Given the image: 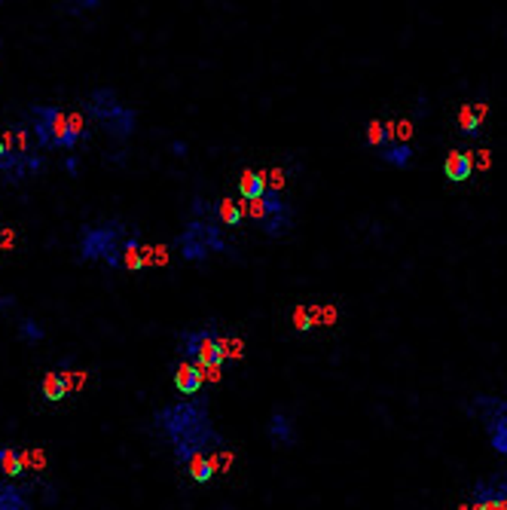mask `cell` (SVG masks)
<instances>
[{
    "mask_svg": "<svg viewBox=\"0 0 507 510\" xmlns=\"http://www.w3.org/2000/svg\"><path fill=\"white\" fill-rule=\"evenodd\" d=\"M153 422L165 431L172 440L174 461L187 465L193 455H202L205 450H224V437L214 431L211 422V404L208 397H193V400H178V404L163 406Z\"/></svg>",
    "mask_w": 507,
    "mask_h": 510,
    "instance_id": "obj_1",
    "label": "cell"
},
{
    "mask_svg": "<svg viewBox=\"0 0 507 510\" xmlns=\"http://www.w3.org/2000/svg\"><path fill=\"white\" fill-rule=\"evenodd\" d=\"M25 117L31 120V131L40 150H74L89 138L83 113H65L56 104H31Z\"/></svg>",
    "mask_w": 507,
    "mask_h": 510,
    "instance_id": "obj_2",
    "label": "cell"
},
{
    "mask_svg": "<svg viewBox=\"0 0 507 510\" xmlns=\"http://www.w3.org/2000/svg\"><path fill=\"white\" fill-rule=\"evenodd\" d=\"M135 229L128 223H122L119 217L101 220V223H89V227L80 229V242H76V251H80L83 263H107L110 269H122V245L132 236Z\"/></svg>",
    "mask_w": 507,
    "mask_h": 510,
    "instance_id": "obj_3",
    "label": "cell"
},
{
    "mask_svg": "<svg viewBox=\"0 0 507 510\" xmlns=\"http://www.w3.org/2000/svg\"><path fill=\"white\" fill-rule=\"evenodd\" d=\"M86 113L92 120L101 126L110 138L117 141H128L135 135V126H138V113L132 107H126L119 101V95L113 92L110 86H98L89 92L86 98Z\"/></svg>",
    "mask_w": 507,
    "mask_h": 510,
    "instance_id": "obj_4",
    "label": "cell"
},
{
    "mask_svg": "<svg viewBox=\"0 0 507 510\" xmlns=\"http://www.w3.org/2000/svg\"><path fill=\"white\" fill-rule=\"evenodd\" d=\"M178 345L183 352V358L190 364H196L202 373H217L226 361V339L220 336L217 324H205L196 330H183L178 336Z\"/></svg>",
    "mask_w": 507,
    "mask_h": 510,
    "instance_id": "obj_5",
    "label": "cell"
},
{
    "mask_svg": "<svg viewBox=\"0 0 507 510\" xmlns=\"http://www.w3.org/2000/svg\"><path fill=\"white\" fill-rule=\"evenodd\" d=\"M244 217H251L254 223H257V229L266 238H284L290 229H294L297 211L279 190H266L263 199L244 205Z\"/></svg>",
    "mask_w": 507,
    "mask_h": 510,
    "instance_id": "obj_6",
    "label": "cell"
},
{
    "mask_svg": "<svg viewBox=\"0 0 507 510\" xmlns=\"http://www.w3.org/2000/svg\"><path fill=\"white\" fill-rule=\"evenodd\" d=\"M174 248L187 263H205L211 254H229L224 227L214 220H190L187 229L174 238Z\"/></svg>",
    "mask_w": 507,
    "mask_h": 510,
    "instance_id": "obj_7",
    "label": "cell"
},
{
    "mask_svg": "<svg viewBox=\"0 0 507 510\" xmlns=\"http://www.w3.org/2000/svg\"><path fill=\"white\" fill-rule=\"evenodd\" d=\"M471 409L483 419V428L489 434V443L498 455H507V397L492 394H474Z\"/></svg>",
    "mask_w": 507,
    "mask_h": 510,
    "instance_id": "obj_8",
    "label": "cell"
},
{
    "mask_svg": "<svg viewBox=\"0 0 507 510\" xmlns=\"http://www.w3.org/2000/svg\"><path fill=\"white\" fill-rule=\"evenodd\" d=\"M43 172V156L40 153H10L6 159H0V174H3L6 183H22L31 174Z\"/></svg>",
    "mask_w": 507,
    "mask_h": 510,
    "instance_id": "obj_9",
    "label": "cell"
},
{
    "mask_svg": "<svg viewBox=\"0 0 507 510\" xmlns=\"http://www.w3.org/2000/svg\"><path fill=\"white\" fill-rule=\"evenodd\" d=\"M474 510H507V480H483L474 486Z\"/></svg>",
    "mask_w": 507,
    "mask_h": 510,
    "instance_id": "obj_10",
    "label": "cell"
},
{
    "mask_svg": "<svg viewBox=\"0 0 507 510\" xmlns=\"http://www.w3.org/2000/svg\"><path fill=\"white\" fill-rule=\"evenodd\" d=\"M266 434H269V440H272V446H281V450H288V446L297 443V428H294V422H290V416L281 413V409H275V413H272Z\"/></svg>",
    "mask_w": 507,
    "mask_h": 510,
    "instance_id": "obj_11",
    "label": "cell"
},
{
    "mask_svg": "<svg viewBox=\"0 0 507 510\" xmlns=\"http://www.w3.org/2000/svg\"><path fill=\"white\" fill-rule=\"evenodd\" d=\"M202 382H205V373L196 364H190V361H181L174 367V388L181 394H199L202 391Z\"/></svg>",
    "mask_w": 507,
    "mask_h": 510,
    "instance_id": "obj_12",
    "label": "cell"
},
{
    "mask_svg": "<svg viewBox=\"0 0 507 510\" xmlns=\"http://www.w3.org/2000/svg\"><path fill=\"white\" fill-rule=\"evenodd\" d=\"M443 174H447L452 183L467 181V177L474 174V159H471V153H465V150H452L449 156H447V162H443Z\"/></svg>",
    "mask_w": 507,
    "mask_h": 510,
    "instance_id": "obj_13",
    "label": "cell"
},
{
    "mask_svg": "<svg viewBox=\"0 0 507 510\" xmlns=\"http://www.w3.org/2000/svg\"><path fill=\"white\" fill-rule=\"evenodd\" d=\"M211 220L220 223V227H239L244 220V205L235 202V199H220V202H214V211H211Z\"/></svg>",
    "mask_w": 507,
    "mask_h": 510,
    "instance_id": "obj_14",
    "label": "cell"
},
{
    "mask_svg": "<svg viewBox=\"0 0 507 510\" xmlns=\"http://www.w3.org/2000/svg\"><path fill=\"white\" fill-rule=\"evenodd\" d=\"M269 190L266 183V172H254V168H248V172H242V181H239V192L244 202H257V199H263V192Z\"/></svg>",
    "mask_w": 507,
    "mask_h": 510,
    "instance_id": "obj_15",
    "label": "cell"
},
{
    "mask_svg": "<svg viewBox=\"0 0 507 510\" xmlns=\"http://www.w3.org/2000/svg\"><path fill=\"white\" fill-rule=\"evenodd\" d=\"M43 397L46 400H52V404H58L61 397H67L71 394V385H67V376H65V370H49V373L43 376Z\"/></svg>",
    "mask_w": 507,
    "mask_h": 510,
    "instance_id": "obj_16",
    "label": "cell"
},
{
    "mask_svg": "<svg viewBox=\"0 0 507 510\" xmlns=\"http://www.w3.org/2000/svg\"><path fill=\"white\" fill-rule=\"evenodd\" d=\"M0 510H31L25 489L13 486L10 480H0Z\"/></svg>",
    "mask_w": 507,
    "mask_h": 510,
    "instance_id": "obj_17",
    "label": "cell"
},
{
    "mask_svg": "<svg viewBox=\"0 0 507 510\" xmlns=\"http://www.w3.org/2000/svg\"><path fill=\"white\" fill-rule=\"evenodd\" d=\"M379 156L388 162V165H394V168H406L413 162V147L410 144H388V147H382L379 150Z\"/></svg>",
    "mask_w": 507,
    "mask_h": 510,
    "instance_id": "obj_18",
    "label": "cell"
},
{
    "mask_svg": "<svg viewBox=\"0 0 507 510\" xmlns=\"http://www.w3.org/2000/svg\"><path fill=\"white\" fill-rule=\"evenodd\" d=\"M0 470H3L6 477L25 474V465H22V452L13 450V446H0Z\"/></svg>",
    "mask_w": 507,
    "mask_h": 510,
    "instance_id": "obj_19",
    "label": "cell"
},
{
    "mask_svg": "<svg viewBox=\"0 0 507 510\" xmlns=\"http://www.w3.org/2000/svg\"><path fill=\"white\" fill-rule=\"evenodd\" d=\"M187 468H190V477H193L196 483H208L211 477H214V468H211V459L208 455H193V459L187 461Z\"/></svg>",
    "mask_w": 507,
    "mask_h": 510,
    "instance_id": "obj_20",
    "label": "cell"
},
{
    "mask_svg": "<svg viewBox=\"0 0 507 510\" xmlns=\"http://www.w3.org/2000/svg\"><path fill=\"white\" fill-rule=\"evenodd\" d=\"M480 126H483V120L474 113V104H465L462 110H458V129H462V135L477 138L480 135Z\"/></svg>",
    "mask_w": 507,
    "mask_h": 510,
    "instance_id": "obj_21",
    "label": "cell"
},
{
    "mask_svg": "<svg viewBox=\"0 0 507 510\" xmlns=\"http://www.w3.org/2000/svg\"><path fill=\"white\" fill-rule=\"evenodd\" d=\"M43 336H46V330H43L40 321L25 318V321L19 324V339H22V343H40Z\"/></svg>",
    "mask_w": 507,
    "mask_h": 510,
    "instance_id": "obj_22",
    "label": "cell"
},
{
    "mask_svg": "<svg viewBox=\"0 0 507 510\" xmlns=\"http://www.w3.org/2000/svg\"><path fill=\"white\" fill-rule=\"evenodd\" d=\"M22 465H25V470H28V468H34V470H43V465H46V452H43V450H31V452H22Z\"/></svg>",
    "mask_w": 507,
    "mask_h": 510,
    "instance_id": "obj_23",
    "label": "cell"
},
{
    "mask_svg": "<svg viewBox=\"0 0 507 510\" xmlns=\"http://www.w3.org/2000/svg\"><path fill=\"white\" fill-rule=\"evenodd\" d=\"M413 122L410 120H401V122H394V144H410V138H413Z\"/></svg>",
    "mask_w": 507,
    "mask_h": 510,
    "instance_id": "obj_24",
    "label": "cell"
},
{
    "mask_svg": "<svg viewBox=\"0 0 507 510\" xmlns=\"http://www.w3.org/2000/svg\"><path fill=\"white\" fill-rule=\"evenodd\" d=\"M226 358H233V361H242L244 358V343L239 336H229L226 339Z\"/></svg>",
    "mask_w": 507,
    "mask_h": 510,
    "instance_id": "obj_25",
    "label": "cell"
},
{
    "mask_svg": "<svg viewBox=\"0 0 507 510\" xmlns=\"http://www.w3.org/2000/svg\"><path fill=\"white\" fill-rule=\"evenodd\" d=\"M294 327H297V330H312L309 309H303V306H297V309H294Z\"/></svg>",
    "mask_w": 507,
    "mask_h": 510,
    "instance_id": "obj_26",
    "label": "cell"
},
{
    "mask_svg": "<svg viewBox=\"0 0 507 510\" xmlns=\"http://www.w3.org/2000/svg\"><path fill=\"white\" fill-rule=\"evenodd\" d=\"M489 165H492V156H489V150H480V153H477V162H474V168H480V172H486Z\"/></svg>",
    "mask_w": 507,
    "mask_h": 510,
    "instance_id": "obj_27",
    "label": "cell"
},
{
    "mask_svg": "<svg viewBox=\"0 0 507 510\" xmlns=\"http://www.w3.org/2000/svg\"><path fill=\"white\" fill-rule=\"evenodd\" d=\"M168 263V248H156L153 251V266H165Z\"/></svg>",
    "mask_w": 507,
    "mask_h": 510,
    "instance_id": "obj_28",
    "label": "cell"
},
{
    "mask_svg": "<svg viewBox=\"0 0 507 510\" xmlns=\"http://www.w3.org/2000/svg\"><path fill=\"white\" fill-rule=\"evenodd\" d=\"M269 177H272V187H269V190H279L281 192V187H284V172H281V168H275Z\"/></svg>",
    "mask_w": 507,
    "mask_h": 510,
    "instance_id": "obj_29",
    "label": "cell"
},
{
    "mask_svg": "<svg viewBox=\"0 0 507 510\" xmlns=\"http://www.w3.org/2000/svg\"><path fill=\"white\" fill-rule=\"evenodd\" d=\"M65 168H67V174H76V156H67Z\"/></svg>",
    "mask_w": 507,
    "mask_h": 510,
    "instance_id": "obj_30",
    "label": "cell"
},
{
    "mask_svg": "<svg viewBox=\"0 0 507 510\" xmlns=\"http://www.w3.org/2000/svg\"><path fill=\"white\" fill-rule=\"evenodd\" d=\"M172 150H174V153H178V156H183V153H187V144H181V141H174V144H172Z\"/></svg>",
    "mask_w": 507,
    "mask_h": 510,
    "instance_id": "obj_31",
    "label": "cell"
},
{
    "mask_svg": "<svg viewBox=\"0 0 507 510\" xmlns=\"http://www.w3.org/2000/svg\"><path fill=\"white\" fill-rule=\"evenodd\" d=\"M458 510H474V507H471V504H462V507H458Z\"/></svg>",
    "mask_w": 507,
    "mask_h": 510,
    "instance_id": "obj_32",
    "label": "cell"
}]
</instances>
